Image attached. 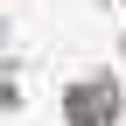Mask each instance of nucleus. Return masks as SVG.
Returning <instances> with one entry per match:
<instances>
[{
    "label": "nucleus",
    "instance_id": "obj_1",
    "mask_svg": "<svg viewBox=\"0 0 126 126\" xmlns=\"http://www.w3.org/2000/svg\"><path fill=\"white\" fill-rule=\"evenodd\" d=\"M98 98H105V91H77L70 119H77V126H98V119H105V105H98Z\"/></svg>",
    "mask_w": 126,
    "mask_h": 126
}]
</instances>
